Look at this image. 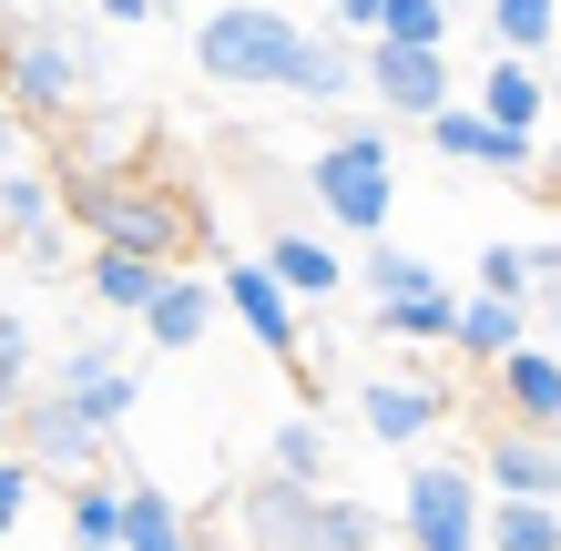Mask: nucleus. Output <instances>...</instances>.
I'll return each instance as SVG.
<instances>
[{
	"instance_id": "f257e3e1",
	"label": "nucleus",
	"mask_w": 561,
	"mask_h": 551,
	"mask_svg": "<svg viewBox=\"0 0 561 551\" xmlns=\"http://www.w3.org/2000/svg\"><path fill=\"white\" fill-rule=\"evenodd\" d=\"M72 225L92 245H134V255H163V266H184V245L205 236L194 225V194L163 184V174H72Z\"/></svg>"
},
{
	"instance_id": "f03ea898",
	"label": "nucleus",
	"mask_w": 561,
	"mask_h": 551,
	"mask_svg": "<svg viewBox=\"0 0 561 551\" xmlns=\"http://www.w3.org/2000/svg\"><path fill=\"white\" fill-rule=\"evenodd\" d=\"M236 510H245V541L255 551H378L388 541L378 510H357V501L327 491V480H296L276 460H266V480H245Z\"/></svg>"
},
{
	"instance_id": "7ed1b4c3",
	"label": "nucleus",
	"mask_w": 561,
	"mask_h": 551,
	"mask_svg": "<svg viewBox=\"0 0 561 551\" xmlns=\"http://www.w3.org/2000/svg\"><path fill=\"white\" fill-rule=\"evenodd\" d=\"M307 194L357 245L388 236V215H399V144H388V123H337V134L307 153Z\"/></svg>"
},
{
	"instance_id": "20e7f679",
	"label": "nucleus",
	"mask_w": 561,
	"mask_h": 551,
	"mask_svg": "<svg viewBox=\"0 0 561 551\" xmlns=\"http://www.w3.org/2000/svg\"><path fill=\"white\" fill-rule=\"evenodd\" d=\"M307 42V21H286L276 0H205L194 21V72L225 92H286V61Z\"/></svg>"
},
{
	"instance_id": "39448f33",
	"label": "nucleus",
	"mask_w": 561,
	"mask_h": 551,
	"mask_svg": "<svg viewBox=\"0 0 561 551\" xmlns=\"http://www.w3.org/2000/svg\"><path fill=\"white\" fill-rule=\"evenodd\" d=\"M399 541H409V551H490L480 470L439 460V449H409V480H399Z\"/></svg>"
},
{
	"instance_id": "423d86ee",
	"label": "nucleus",
	"mask_w": 561,
	"mask_h": 551,
	"mask_svg": "<svg viewBox=\"0 0 561 551\" xmlns=\"http://www.w3.org/2000/svg\"><path fill=\"white\" fill-rule=\"evenodd\" d=\"M0 92H11L31 123H61V113H82L92 61H82V42L61 21H31V31H11V51H0Z\"/></svg>"
},
{
	"instance_id": "0eeeda50",
	"label": "nucleus",
	"mask_w": 561,
	"mask_h": 551,
	"mask_svg": "<svg viewBox=\"0 0 561 551\" xmlns=\"http://www.w3.org/2000/svg\"><path fill=\"white\" fill-rule=\"evenodd\" d=\"M215 286H225V317L266 347V358H286V368H307V317H296V286L266 266V255H225L215 266Z\"/></svg>"
},
{
	"instance_id": "6e6552de",
	"label": "nucleus",
	"mask_w": 561,
	"mask_h": 551,
	"mask_svg": "<svg viewBox=\"0 0 561 551\" xmlns=\"http://www.w3.org/2000/svg\"><path fill=\"white\" fill-rule=\"evenodd\" d=\"M357 51H368V103H378V113L428 123V113L449 103V61H439V42H388V31H378V42H357Z\"/></svg>"
},
{
	"instance_id": "1a4fd4ad",
	"label": "nucleus",
	"mask_w": 561,
	"mask_h": 551,
	"mask_svg": "<svg viewBox=\"0 0 561 551\" xmlns=\"http://www.w3.org/2000/svg\"><path fill=\"white\" fill-rule=\"evenodd\" d=\"M428 153H449V164H480V174H511V184H531L541 174V153H531V134H511V123H490L480 103H449L428 113Z\"/></svg>"
},
{
	"instance_id": "9d476101",
	"label": "nucleus",
	"mask_w": 561,
	"mask_h": 551,
	"mask_svg": "<svg viewBox=\"0 0 561 551\" xmlns=\"http://www.w3.org/2000/svg\"><path fill=\"white\" fill-rule=\"evenodd\" d=\"M11 449H31L42 470H72L82 480L92 460H103V429H92L61 388H21V399H11Z\"/></svg>"
},
{
	"instance_id": "9b49d317",
	"label": "nucleus",
	"mask_w": 561,
	"mask_h": 551,
	"mask_svg": "<svg viewBox=\"0 0 561 551\" xmlns=\"http://www.w3.org/2000/svg\"><path fill=\"white\" fill-rule=\"evenodd\" d=\"M439 418H449V388H428L409 368L357 378V429H368L378 449H428V439H439Z\"/></svg>"
},
{
	"instance_id": "f8f14e48",
	"label": "nucleus",
	"mask_w": 561,
	"mask_h": 551,
	"mask_svg": "<svg viewBox=\"0 0 561 551\" xmlns=\"http://www.w3.org/2000/svg\"><path fill=\"white\" fill-rule=\"evenodd\" d=\"M51 388H61V399H72V409H82V418H92V429H103V439H113L123 418H134V399H144V378L123 368V358H113L103 337H72V347H61Z\"/></svg>"
},
{
	"instance_id": "ddd939ff",
	"label": "nucleus",
	"mask_w": 561,
	"mask_h": 551,
	"mask_svg": "<svg viewBox=\"0 0 561 551\" xmlns=\"http://www.w3.org/2000/svg\"><path fill=\"white\" fill-rule=\"evenodd\" d=\"M490 388H501V418H520V429H561V337H520L501 368H490Z\"/></svg>"
},
{
	"instance_id": "4468645a",
	"label": "nucleus",
	"mask_w": 561,
	"mask_h": 551,
	"mask_svg": "<svg viewBox=\"0 0 561 551\" xmlns=\"http://www.w3.org/2000/svg\"><path fill=\"white\" fill-rule=\"evenodd\" d=\"M480 480H490V491H520V501H561V439L501 418V429H490V449H480Z\"/></svg>"
},
{
	"instance_id": "2eb2a0df",
	"label": "nucleus",
	"mask_w": 561,
	"mask_h": 551,
	"mask_svg": "<svg viewBox=\"0 0 561 551\" xmlns=\"http://www.w3.org/2000/svg\"><path fill=\"white\" fill-rule=\"evenodd\" d=\"M520 337H531V307L501 297V286H470V297H459V328H449V358H470V368L490 378Z\"/></svg>"
},
{
	"instance_id": "dca6fc26",
	"label": "nucleus",
	"mask_w": 561,
	"mask_h": 551,
	"mask_svg": "<svg viewBox=\"0 0 561 551\" xmlns=\"http://www.w3.org/2000/svg\"><path fill=\"white\" fill-rule=\"evenodd\" d=\"M215 317H225V286H215V276H194V266H163L153 307L134 317V328H144L153 347H194V337L215 328Z\"/></svg>"
},
{
	"instance_id": "f3484780",
	"label": "nucleus",
	"mask_w": 561,
	"mask_h": 551,
	"mask_svg": "<svg viewBox=\"0 0 561 551\" xmlns=\"http://www.w3.org/2000/svg\"><path fill=\"white\" fill-rule=\"evenodd\" d=\"M368 92V51H347V31H307L286 61V103H357Z\"/></svg>"
},
{
	"instance_id": "a211bd4d",
	"label": "nucleus",
	"mask_w": 561,
	"mask_h": 551,
	"mask_svg": "<svg viewBox=\"0 0 561 551\" xmlns=\"http://www.w3.org/2000/svg\"><path fill=\"white\" fill-rule=\"evenodd\" d=\"M266 266L296 286V307H327V297H347V255L307 236V225H266Z\"/></svg>"
},
{
	"instance_id": "6ab92c4d",
	"label": "nucleus",
	"mask_w": 561,
	"mask_h": 551,
	"mask_svg": "<svg viewBox=\"0 0 561 551\" xmlns=\"http://www.w3.org/2000/svg\"><path fill=\"white\" fill-rule=\"evenodd\" d=\"M470 103L490 123H511V134H541V113H551V82H541V61L531 51H501V61H480V92Z\"/></svg>"
},
{
	"instance_id": "aec40b11",
	"label": "nucleus",
	"mask_w": 561,
	"mask_h": 551,
	"mask_svg": "<svg viewBox=\"0 0 561 551\" xmlns=\"http://www.w3.org/2000/svg\"><path fill=\"white\" fill-rule=\"evenodd\" d=\"M153 286H163V255H134V245H92L82 255V297L103 317H144Z\"/></svg>"
},
{
	"instance_id": "412c9836",
	"label": "nucleus",
	"mask_w": 561,
	"mask_h": 551,
	"mask_svg": "<svg viewBox=\"0 0 561 551\" xmlns=\"http://www.w3.org/2000/svg\"><path fill=\"white\" fill-rule=\"evenodd\" d=\"M449 328H459L449 276H419L399 297H378V337H399V347H449Z\"/></svg>"
},
{
	"instance_id": "4be33fe9",
	"label": "nucleus",
	"mask_w": 561,
	"mask_h": 551,
	"mask_svg": "<svg viewBox=\"0 0 561 551\" xmlns=\"http://www.w3.org/2000/svg\"><path fill=\"white\" fill-rule=\"evenodd\" d=\"M123 551H194V521L174 510V491H153V480L123 491Z\"/></svg>"
},
{
	"instance_id": "5701e85b",
	"label": "nucleus",
	"mask_w": 561,
	"mask_h": 551,
	"mask_svg": "<svg viewBox=\"0 0 561 551\" xmlns=\"http://www.w3.org/2000/svg\"><path fill=\"white\" fill-rule=\"evenodd\" d=\"M490 551H561V501L490 491Z\"/></svg>"
},
{
	"instance_id": "b1692460",
	"label": "nucleus",
	"mask_w": 561,
	"mask_h": 551,
	"mask_svg": "<svg viewBox=\"0 0 561 551\" xmlns=\"http://www.w3.org/2000/svg\"><path fill=\"white\" fill-rule=\"evenodd\" d=\"M0 225L11 236H61V194L42 164H0Z\"/></svg>"
},
{
	"instance_id": "393cba45",
	"label": "nucleus",
	"mask_w": 561,
	"mask_h": 551,
	"mask_svg": "<svg viewBox=\"0 0 561 551\" xmlns=\"http://www.w3.org/2000/svg\"><path fill=\"white\" fill-rule=\"evenodd\" d=\"M61 510H72V551H123V491H113V480H92V470H82Z\"/></svg>"
},
{
	"instance_id": "a878e982",
	"label": "nucleus",
	"mask_w": 561,
	"mask_h": 551,
	"mask_svg": "<svg viewBox=\"0 0 561 551\" xmlns=\"http://www.w3.org/2000/svg\"><path fill=\"white\" fill-rule=\"evenodd\" d=\"M480 21H490V42L501 51H551V31H561V0H480Z\"/></svg>"
},
{
	"instance_id": "bb28decb",
	"label": "nucleus",
	"mask_w": 561,
	"mask_h": 551,
	"mask_svg": "<svg viewBox=\"0 0 561 551\" xmlns=\"http://www.w3.org/2000/svg\"><path fill=\"white\" fill-rule=\"evenodd\" d=\"M266 460H276V470H296V480H327V418H317V409H296L286 429L266 439Z\"/></svg>"
},
{
	"instance_id": "cd10ccee",
	"label": "nucleus",
	"mask_w": 561,
	"mask_h": 551,
	"mask_svg": "<svg viewBox=\"0 0 561 551\" xmlns=\"http://www.w3.org/2000/svg\"><path fill=\"white\" fill-rule=\"evenodd\" d=\"M419 276H439V266L409 255V245H388V236H368V255H357V286H368V297H399V286H419Z\"/></svg>"
},
{
	"instance_id": "c85d7f7f",
	"label": "nucleus",
	"mask_w": 561,
	"mask_h": 551,
	"mask_svg": "<svg viewBox=\"0 0 561 551\" xmlns=\"http://www.w3.org/2000/svg\"><path fill=\"white\" fill-rule=\"evenodd\" d=\"M31 501H42V460L31 449H0V541L31 521Z\"/></svg>"
},
{
	"instance_id": "c756f323",
	"label": "nucleus",
	"mask_w": 561,
	"mask_h": 551,
	"mask_svg": "<svg viewBox=\"0 0 561 551\" xmlns=\"http://www.w3.org/2000/svg\"><path fill=\"white\" fill-rule=\"evenodd\" d=\"M378 31H388V42H449V0H388ZM378 31H368V42H378Z\"/></svg>"
},
{
	"instance_id": "7c9ffc66",
	"label": "nucleus",
	"mask_w": 561,
	"mask_h": 551,
	"mask_svg": "<svg viewBox=\"0 0 561 551\" xmlns=\"http://www.w3.org/2000/svg\"><path fill=\"white\" fill-rule=\"evenodd\" d=\"M21 388H31V328H21V307H0V418H11Z\"/></svg>"
},
{
	"instance_id": "2f4dec72",
	"label": "nucleus",
	"mask_w": 561,
	"mask_h": 551,
	"mask_svg": "<svg viewBox=\"0 0 561 551\" xmlns=\"http://www.w3.org/2000/svg\"><path fill=\"white\" fill-rule=\"evenodd\" d=\"M378 11H388V0H337V31H347V42H368Z\"/></svg>"
},
{
	"instance_id": "473e14b6",
	"label": "nucleus",
	"mask_w": 561,
	"mask_h": 551,
	"mask_svg": "<svg viewBox=\"0 0 561 551\" xmlns=\"http://www.w3.org/2000/svg\"><path fill=\"white\" fill-rule=\"evenodd\" d=\"M21 123H31V113L11 103V92H0V164H21Z\"/></svg>"
},
{
	"instance_id": "72a5a7b5",
	"label": "nucleus",
	"mask_w": 561,
	"mask_h": 551,
	"mask_svg": "<svg viewBox=\"0 0 561 551\" xmlns=\"http://www.w3.org/2000/svg\"><path fill=\"white\" fill-rule=\"evenodd\" d=\"M531 317H541V328L561 337V276H541V297H531Z\"/></svg>"
},
{
	"instance_id": "f704fd0d",
	"label": "nucleus",
	"mask_w": 561,
	"mask_h": 551,
	"mask_svg": "<svg viewBox=\"0 0 561 551\" xmlns=\"http://www.w3.org/2000/svg\"><path fill=\"white\" fill-rule=\"evenodd\" d=\"M103 21H123V31H134V21H153V0H103Z\"/></svg>"
},
{
	"instance_id": "c9c22d12",
	"label": "nucleus",
	"mask_w": 561,
	"mask_h": 551,
	"mask_svg": "<svg viewBox=\"0 0 561 551\" xmlns=\"http://www.w3.org/2000/svg\"><path fill=\"white\" fill-rule=\"evenodd\" d=\"M551 245H561V215H551Z\"/></svg>"
},
{
	"instance_id": "e433bc0d",
	"label": "nucleus",
	"mask_w": 561,
	"mask_h": 551,
	"mask_svg": "<svg viewBox=\"0 0 561 551\" xmlns=\"http://www.w3.org/2000/svg\"><path fill=\"white\" fill-rule=\"evenodd\" d=\"M378 551H409V541H378Z\"/></svg>"
},
{
	"instance_id": "4c0bfd02",
	"label": "nucleus",
	"mask_w": 561,
	"mask_h": 551,
	"mask_svg": "<svg viewBox=\"0 0 561 551\" xmlns=\"http://www.w3.org/2000/svg\"><path fill=\"white\" fill-rule=\"evenodd\" d=\"M551 103H561V82H551Z\"/></svg>"
}]
</instances>
